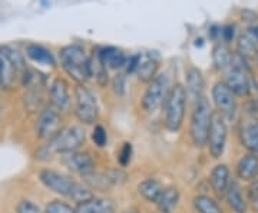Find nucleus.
<instances>
[{
    "label": "nucleus",
    "instance_id": "nucleus-15",
    "mask_svg": "<svg viewBox=\"0 0 258 213\" xmlns=\"http://www.w3.org/2000/svg\"><path fill=\"white\" fill-rule=\"evenodd\" d=\"M75 213H115V204L109 199L93 196L85 202L76 203Z\"/></svg>",
    "mask_w": 258,
    "mask_h": 213
},
{
    "label": "nucleus",
    "instance_id": "nucleus-37",
    "mask_svg": "<svg viewBox=\"0 0 258 213\" xmlns=\"http://www.w3.org/2000/svg\"><path fill=\"white\" fill-rule=\"evenodd\" d=\"M112 87H113L115 93L123 94V92H125V76L122 73L116 74L112 80Z\"/></svg>",
    "mask_w": 258,
    "mask_h": 213
},
{
    "label": "nucleus",
    "instance_id": "nucleus-29",
    "mask_svg": "<svg viewBox=\"0 0 258 213\" xmlns=\"http://www.w3.org/2000/svg\"><path fill=\"white\" fill-rule=\"evenodd\" d=\"M231 55L230 49L225 45H217L212 50V63L215 66V69L218 70H225L231 63Z\"/></svg>",
    "mask_w": 258,
    "mask_h": 213
},
{
    "label": "nucleus",
    "instance_id": "nucleus-18",
    "mask_svg": "<svg viewBox=\"0 0 258 213\" xmlns=\"http://www.w3.org/2000/svg\"><path fill=\"white\" fill-rule=\"evenodd\" d=\"M240 139L242 146L249 150L251 153L258 155V121L249 119L244 125L240 133Z\"/></svg>",
    "mask_w": 258,
    "mask_h": 213
},
{
    "label": "nucleus",
    "instance_id": "nucleus-12",
    "mask_svg": "<svg viewBox=\"0 0 258 213\" xmlns=\"http://www.w3.org/2000/svg\"><path fill=\"white\" fill-rule=\"evenodd\" d=\"M62 162L69 170L76 172L82 176H86L89 173L95 172V160L85 152H69V153H62Z\"/></svg>",
    "mask_w": 258,
    "mask_h": 213
},
{
    "label": "nucleus",
    "instance_id": "nucleus-24",
    "mask_svg": "<svg viewBox=\"0 0 258 213\" xmlns=\"http://www.w3.org/2000/svg\"><path fill=\"white\" fill-rule=\"evenodd\" d=\"M26 55H28L29 59H32L36 63L46 66H55V57L50 53V50H47L46 47L40 46V45H36V43L28 45Z\"/></svg>",
    "mask_w": 258,
    "mask_h": 213
},
{
    "label": "nucleus",
    "instance_id": "nucleus-41",
    "mask_svg": "<svg viewBox=\"0 0 258 213\" xmlns=\"http://www.w3.org/2000/svg\"><path fill=\"white\" fill-rule=\"evenodd\" d=\"M125 213H137V212H125Z\"/></svg>",
    "mask_w": 258,
    "mask_h": 213
},
{
    "label": "nucleus",
    "instance_id": "nucleus-13",
    "mask_svg": "<svg viewBox=\"0 0 258 213\" xmlns=\"http://www.w3.org/2000/svg\"><path fill=\"white\" fill-rule=\"evenodd\" d=\"M49 99H50V106L55 108L56 111L63 112L69 108V104H71L69 86L64 79L56 77L53 80V83L50 84V90H49Z\"/></svg>",
    "mask_w": 258,
    "mask_h": 213
},
{
    "label": "nucleus",
    "instance_id": "nucleus-6",
    "mask_svg": "<svg viewBox=\"0 0 258 213\" xmlns=\"http://www.w3.org/2000/svg\"><path fill=\"white\" fill-rule=\"evenodd\" d=\"M86 140V133L79 126H69L66 129H62L55 138L47 142V149L50 153H69L76 152L82 146Z\"/></svg>",
    "mask_w": 258,
    "mask_h": 213
},
{
    "label": "nucleus",
    "instance_id": "nucleus-33",
    "mask_svg": "<svg viewBox=\"0 0 258 213\" xmlns=\"http://www.w3.org/2000/svg\"><path fill=\"white\" fill-rule=\"evenodd\" d=\"M131 159H132V145L129 142H125L123 146L120 148L119 155H118L119 165L122 167L128 166L129 163H131Z\"/></svg>",
    "mask_w": 258,
    "mask_h": 213
},
{
    "label": "nucleus",
    "instance_id": "nucleus-39",
    "mask_svg": "<svg viewBox=\"0 0 258 213\" xmlns=\"http://www.w3.org/2000/svg\"><path fill=\"white\" fill-rule=\"evenodd\" d=\"M242 20L254 22V20H257V13H254V12H251V10H244V12H242Z\"/></svg>",
    "mask_w": 258,
    "mask_h": 213
},
{
    "label": "nucleus",
    "instance_id": "nucleus-40",
    "mask_svg": "<svg viewBox=\"0 0 258 213\" xmlns=\"http://www.w3.org/2000/svg\"><path fill=\"white\" fill-rule=\"evenodd\" d=\"M254 109L258 112V99H255V102H254Z\"/></svg>",
    "mask_w": 258,
    "mask_h": 213
},
{
    "label": "nucleus",
    "instance_id": "nucleus-5",
    "mask_svg": "<svg viewBox=\"0 0 258 213\" xmlns=\"http://www.w3.org/2000/svg\"><path fill=\"white\" fill-rule=\"evenodd\" d=\"M225 83L232 92L238 96H247L251 90V77H249V66L247 60L238 53L232 55L230 66L227 67Z\"/></svg>",
    "mask_w": 258,
    "mask_h": 213
},
{
    "label": "nucleus",
    "instance_id": "nucleus-32",
    "mask_svg": "<svg viewBox=\"0 0 258 213\" xmlns=\"http://www.w3.org/2000/svg\"><path fill=\"white\" fill-rule=\"evenodd\" d=\"M45 213H75V209H72V206H69L66 202L53 200L47 204Z\"/></svg>",
    "mask_w": 258,
    "mask_h": 213
},
{
    "label": "nucleus",
    "instance_id": "nucleus-42",
    "mask_svg": "<svg viewBox=\"0 0 258 213\" xmlns=\"http://www.w3.org/2000/svg\"><path fill=\"white\" fill-rule=\"evenodd\" d=\"M257 62H258V55H257Z\"/></svg>",
    "mask_w": 258,
    "mask_h": 213
},
{
    "label": "nucleus",
    "instance_id": "nucleus-38",
    "mask_svg": "<svg viewBox=\"0 0 258 213\" xmlns=\"http://www.w3.org/2000/svg\"><path fill=\"white\" fill-rule=\"evenodd\" d=\"M221 36L225 43H230V42H232V39H234V36H235V26H232V25H227V26H224V28L221 29Z\"/></svg>",
    "mask_w": 258,
    "mask_h": 213
},
{
    "label": "nucleus",
    "instance_id": "nucleus-22",
    "mask_svg": "<svg viewBox=\"0 0 258 213\" xmlns=\"http://www.w3.org/2000/svg\"><path fill=\"white\" fill-rule=\"evenodd\" d=\"M179 202V192L176 187H165L158 197L157 206L161 213H172Z\"/></svg>",
    "mask_w": 258,
    "mask_h": 213
},
{
    "label": "nucleus",
    "instance_id": "nucleus-35",
    "mask_svg": "<svg viewBox=\"0 0 258 213\" xmlns=\"http://www.w3.org/2000/svg\"><path fill=\"white\" fill-rule=\"evenodd\" d=\"M16 212L18 213H43L40 210V207L36 203H33L32 200H20L16 206Z\"/></svg>",
    "mask_w": 258,
    "mask_h": 213
},
{
    "label": "nucleus",
    "instance_id": "nucleus-25",
    "mask_svg": "<svg viewBox=\"0 0 258 213\" xmlns=\"http://www.w3.org/2000/svg\"><path fill=\"white\" fill-rule=\"evenodd\" d=\"M138 190L139 193L144 196L148 202L157 203L158 197L161 196L164 187L155 179H145V180H142L138 185Z\"/></svg>",
    "mask_w": 258,
    "mask_h": 213
},
{
    "label": "nucleus",
    "instance_id": "nucleus-31",
    "mask_svg": "<svg viewBox=\"0 0 258 213\" xmlns=\"http://www.w3.org/2000/svg\"><path fill=\"white\" fill-rule=\"evenodd\" d=\"M92 140L98 148L106 146V143H108V133H106V130H105L103 126H101V125L95 126V129L92 132Z\"/></svg>",
    "mask_w": 258,
    "mask_h": 213
},
{
    "label": "nucleus",
    "instance_id": "nucleus-9",
    "mask_svg": "<svg viewBox=\"0 0 258 213\" xmlns=\"http://www.w3.org/2000/svg\"><path fill=\"white\" fill-rule=\"evenodd\" d=\"M227 136H228V130H227L224 116L218 111L212 112L211 128H210V133H208L207 145H208L210 153L214 159H218L222 156V153L225 150Z\"/></svg>",
    "mask_w": 258,
    "mask_h": 213
},
{
    "label": "nucleus",
    "instance_id": "nucleus-27",
    "mask_svg": "<svg viewBox=\"0 0 258 213\" xmlns=\"http://www.w3.org/2000/svg\"><path fill=\"white\" fill-rule=\"evenodd\" d=\"M194 209L198 213H224L217 200L207 195H198L194 197Z\"/></svg>",
    "mask_w": 258,
    "mask_h": 213
},
{
    "label": "nucleus",
    "instance_id": "nucleus-17",
    "mask_svg": "<svg viewBox=\"0 0 258 213\" xmlns=\"http://www.w3.org/2000/svg\"><path fill=\"white\" fill-rule=\"evenodd\" d=\"M204 93V77L200 69L189 67L186 70V96L198 102Z\"/></svg>",
    "mask_w": 258,
    "mask_h": 213
},
{
    "label": "nucleus",
    "instance_id": "nucleus-36",
    "mask_svg": "<svg viewBox=\"0 0 258 213\" xmlns=\"http://www.w3.org/2000/svg\"><path fill=\"white\" fill-rule=\"evenodd\" d=\"M142 56L141 53H135V55L129 56V59H126V73H135L138 70L139 65H141Z\"/></svg>",
    "mask_w": 258,
    "mask_h": 213
},
{
    "label": "nucleus",
    "instance_id": "nucleus-8",
    "mask_svg": "<svg viewBox=\"0 0 258 213\" xmlns=\"http://www.w3.org/2000/svg\"><path fill=\"white\" fill-rule=\"evenodd\" d=\"M169 80L166 74H158L157 77L148 83V87L144 97H142V108L144 111L152 112L158 111L165 103L168 93H169Z\"/></svg>",
    "mask_w": 258,
    "mask_h": 213
},
{
    "label": "nucleus",
    "instance_id": "nucleus-11",
    "mask_svg": "<svg viewBox=\"0 0 258 213\" xmlns=\"http://www.w3.org/2000/svg\"><path fill=\"white\" fill-rule=\"evenodd\" d=\"M212 100L222 116H232L237 109L235 93L231 90L225 82H218L212 87Z\"/></svg>",
    "mask_w": 258,
    "mask_h": 213
},
{
    "label": "nucleus",
    "instance_id": "nucleus-10",
    "mask_svg": "<svg viewBox=\"0 0 258 213\" xmlns=\"http://www.w3.org/2000/svg\"><path fill=\"white\" fill-rule=\"evenodd\" d=\"M60 130V112L47 106L37 118L36 136L42 140H52Z\"/></svg>",
    "mask_w": 258,
    "mask_h": 213
},
{
    "label": "nucleus",
    "instance_id": "nucleus-21",
    "mask_svg": "<svg viewBox=\"0 0 258 213\" xmlns=\"http://www.w3.org/2000/svg\"><path fill=\"white\" fill-rule=\"evenodd\" d=\"M16 77H18V72H16L15 66L12 65L9 57L0 47V87H3V89L13 87Z\"/></svg>",
    "mask_w": 258,
    "mask_h": 213
},
{
    "label": "nucleus",
    "instance_id": "nucleus-16",
    "mask_svg": "<svg viewBox=\"0 0 258 213\" xmlns=\"http://www.w3.org/2000/svg\"><path fill=\"white\" fill-rule=\"evenodd\" d=\"M210 183H211L214 192L218 196H225L228 186L231 183L230 169L227 165H217L212 169L210 175Z\"/></svg>",
    "mask_w": 258,
    "mask_h": 213
},
{
    "label": "nucleus",
    "instance_id": "nucleus-7",
    "mask_svg": "<svg viewBox=\"0 0 258 213\" xmlns=\"http://www.w3.org/2000/svg\"><path fill=\"white\" fill-rule=\"evenodd\" d=\"M75 115L85 125H93L98 121L96 97L85 84H78L75 89Z\"/></svg>",
    "mask_w": 258,
    "mask_h": 213
},
{
    "label": "nucleus",
    "instance_id": "nucleus-30",
    "mask_svg": "<svg viewBox=\"0 0 258 213\" xmlns=\"http://www.w3.org/2000/svg\"><path fill=\"white\" fill-rule=\"evenodd\" d=\"M2 50L6 53V56L9 57V60L12 62V65L15 66V69H16V72L18 74H22L26 72V69H28V66H26V62H25V57L23 55L16 50V49H13V47H9V46H3L2 47Z\"/></svg>",
    "mask_w": 258,
    "mask_h": 213
},
{
    "label": "nucleus",
    "instance_id": "nucleus-14",
    "mask_svg": "<svg viewBox=\"0 0 258 213\" xmlns=\"http://www.w3.org/2000/svg\"><path fill=\"white\" fill-rule=\"evenodd\" d=\"M237 53L245 60L254 59L258 55V33L257 28H248L242 32L237 42Z\"/></svg>",
    "mask_w": 258,
    "mask_h": 213
},
{
    "label": "nucleus",
    "instance_id": "nucleus-26",
    "mask_svg": "<svg viewBox=\"0 0 258 213\" xmlns=\"http://www.w3.org/2000/svg\"><path fill=\"white\" fill-rule=\"evenodd\" d=\"M158 67H159V65H158L157 59L152 57V56H148L144 62L141 60V65H139L138 70H137L138 79L141 82H145V83L152 82L158 76Z\"/></svg>",
    "mask_w": 258,
    "mask_h": 213
},
{
    "label": "nucleus",
    "instance_id": "nucleus-20",
    "mask_svg": "<svg viewBox=\"0 0 258 213\" xmlns=\"http://www.w3.org/2000/svg\"><path fill=\"white\" fill-rule=\"evenodd\" d=\"M237 173H238V177L245 180V182L255 180L258 177V155H255V153L245 155L238 162Z\"/></svg>",
    "mask_w": 258,
    "mask_h": 213
},
{
    "label": "nucleus",
    "instance_id": "nucleus-23",
    "mask_svg": "<svg viewBox=\"0 0 258 213\" xmlns=\"http://www.w3.org/2000/svg\"><path fill=\"white\" fill-rule=\"evenodd\" d=\"M227 202L228 206L231 207V210L235 213H245L247 212V202L244 199V196L241 193L240 186L237 182H231L227 190Z\"/></svg>",
    "mask_w": 258,
    "mask_h": 213
},
{
    "label": "nucleus",
    "instance_id": "nucleus-3",
    "mask_svg": "<svg viewBox=\"0 0 258 213\" xmlns=\"http://www.w3.org/2000/svg\"><path fill=\"white\" fill-rule=\"evenodd\" d=\"M186 89L181 83H176L171 87L165 100V125L166 129L178 132L182 126L186 106Z\"/></svg>",
    "mask_w": 258,
    "mask_h": 213
},
{
    "label": "nucleus",
    "instance_id": "nucleus-19",
    "mask_svg": "<svg viewBox=\"0 0 258 213\" xmlns=\"http://www.w3.org/2000/svg\"><path fill=\"white\" fill-rule=\"evenodd\" d=\"M99 57H101L102 63L109 69L118 70L126 65V56L118 47H102L99 49Z\"/></svg>",
    "mask_w": 258,
    "mask_h": 213
},
{
    "label": "nucleus",
    "instance_id": "nucleus-1",
    "mask_svg": "<svg viewBox=\"0 0 258 213\" xmlns=\"http://www.w3.org/2000/svg\"><path fill=\"white\" fill-rule=\"evenodd\" d=\"M39 179L43 183V186L47 187L49 190H52L53 193L69 197L76 203H81V202H85V200L93 197L89 187L81 185V183H76L69 176L59 173L56 170H52V169L40 170Z\"/></svg>",
    "mask_w": 258,
    "mask_h": 213
},
{
    "label": "nucleus",
    "instance_id": "nucleus-4",
    "mask_svg": "<svg viewBox=\"0 0 258 213\" xmlns=\"http://www.w3.org/2000/svg\"><path fill=\"white\" fill-rule=\"evenodd\" d=\"M211 119L212 111L210 102L205 97H201L195 104L191 118V138L197 148H204L207 145Z\"/></svg>",
    "mask_w": 258,
    "mask_h": 213
},
{
    "label": "nucleus",
    "instance_id": "nucleus-2",
    "mask_svg": "<svg viewBox=\"0 0 258 213\" xmlns=\"http://www.w3.org/2000/svg\"><path fill=\"white\" fill-rule=\"evenodd\" d=\"M59 57H60V65L63 67V70L75 82L82 84L91 77L89 57L86 56L85 49L81 45L64 46L60 50Z\"/></svg>",
    "mask_w": 258,
    "mask_h": 213
},
{
    "label": "nucleus",
    "instance_id": "nucleus-28",
    "mask_svg": "<svg viewBox=\"0 0 258 213\" xmlns=\"http://www.w3.org/2000/svg\"><path fill=\"white\" fill-rule=\"evenodd\" d=\"M89 65H91V76H95L98 83L101 86H106V83H108V69L102 63L101 57H99V49L96 52L93 50L92 57L89 59Z\"/></svg>",
    "mask_w": 258,
    "mask_h": 213
},
{
    "label": "nucleus",
    "instance_id": "nucleus-34",
    "mask_svg": "<svg viewBox=\"0 0 258 213\" xmlns=\"http://www.w3.org/2000/svg\"><path fill=\"white\" fill-rule=\"evenodd\" d=\"M247 195H248V202L252 207V210L258 213V180L255 179L251 185L248 186V190H247Z\"/></svg>",
    "mask_w": 258,
    "mask_h": 213
}]
</instances>
